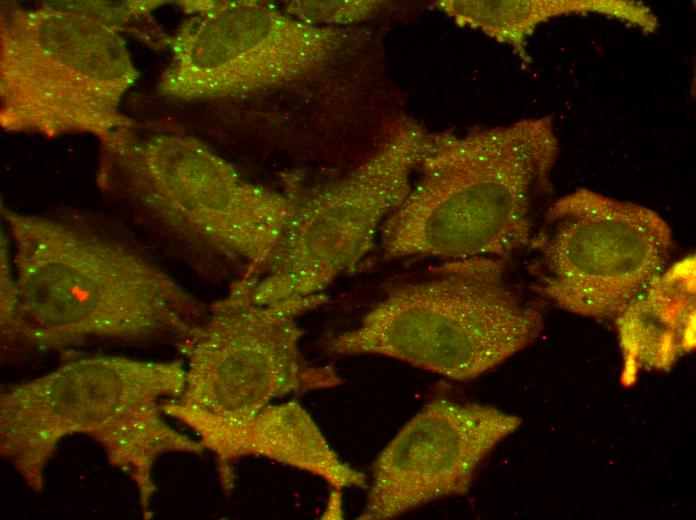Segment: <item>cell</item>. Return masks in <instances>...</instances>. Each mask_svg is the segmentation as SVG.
<instances>
[{
    "instance_id": "8",
    "label": "cell",
    "mask_w": 696,
    "mask_h": 520,
    "mask_svg": "<svg viewBox=\"0 0 696 520\" xmlns=\"http://www.w3.org/2000/svg\"><path fill=\"white\" fill-rule=\"evenodd\" d=\"M327 301L319 293L257 304L236 280L177 345L187 359L186 378L172 400L214 417L243 418L287 395L339 386L332 366L312 364L300 350L299 318Z\"/></svg>"
},
{
    "instance_id": "1",
    "label": "cell",
    "mask_w": 696,
    "mask_h": 520,
    "mask_svg": "<svg viewBox=\"0 0 696 520\" xmlns=\"http://www.w3.org/2000/svg\"><path fill=\"white\" fill-rule=\"evenodd\" d=\"M17 306L5 337L40 350L88 340H187L208 308L122 233L3 204Z\"/></svg>"
},
{
    "instance_id": "13",
    "label": "cell",
    "mask_w": 696,
    "mask_h": 520,
    "mask_svg": "<svg viewBox=\"0 0 696 520\" xmlns=\"http://www.w3.org/2000/svg\"><path fill=\"white\" fill-rule=\"evenodd\" d=\"M620 380L631 387L642 371H668L695 348V257L669 265L615 318Z\"/></svg>"
},
{
    "instance_id": "15",
    "label": "cell",
    "mask_w": 696,
    "mask_h": 520,
    "mask_svg": "<svg viewBox=\"0 0 696 520\" xmlns=\"http://www.w3.org/2000/svg\"><path fill=\"white\" fill-rule=\"evenodd\" d=\"M7 235H1L0 257V323L2 337L8 334L16 313L17 284Z\"/></svg>"
},
{
    "instance_id": "10",
    "label": "cell",
    "mask_w": 696,
    "mask_h": 520,
    "mask_svg": "<svg viewBox=\"0 0 696 520\" xmlns=\"http://www.w3.org/2000/svg\"><path fill=\"white\" fill-rule=\"evenodd\" d=\"M192 16L169 38L158 92L179 100L248 95L300 80L354 39L346 29L304 23L256 1H181Z\"/></svg>"
},
{
    "instance_id": "5",
    "label": "cell",
    "mask_w": 696,
    "mask_h": 520,
    "mask_svg": "<svg viewBox=\"0 0 696 520\" xmlns=\"http://www.w3.org/2000/svg\"><path fill=\"white\" fill-rule=\"evenodd\" d=\"M97 182L194 251L238 260L244 279L267 262L296 205L183 134L128 132L101 143Z\"/></svg>"
},
{
    "instance_id": "6",
    "label": "cell",
    "mask_w": 696,
    "mask_h": 520,
    "mask_svg": "<svg viewBox=\"0 0 696 520\" xmlns=\"http://www.w3.org/2000/svg\"><path fill=\"white\" fill-rule=\"evenodd\" d=\"M140 72L119 28L71 2L1 5L0 125L101 143L132 131L120 108Z\"/></svg>"
},
{
    "instance_id": "7",
    "label": "cell",
    "mask_w": 696,
    "mask_h": 520,
    "mask_svg": "<svg viewBox=\"0 0 696 520\" xmlns=\"http://www.w3.org/2000/svg\"><path fill=\"white\" fill-rule=\"evenodd\" d=\"M432 132L410 118L393 125L382 146L341 179L296 201L275 250L250 278H239L257 304L323 293L372 250L387 217L412 186Z\"/></svg>"
},
{
    "instance_id": "11",
    "label": "cell",
    "mask_w": 696,
    "mask_h": 520,
    "mask_svg": "<svg viewBox=\"0 0 696 520\" xmlns=\"http://www.w3.org/2000/svg\"><path fill=\"white\" fill-rule=\"evenodd\" d=\"M522 419L488 404L436 398L381 450L360 520H390L468 493L483 460Z\"/></svg>"
},
{
    "instance_id": "9",
    "label": "cell",
    "mask_w": 696,
    "mask_h": 520,
    "mask_svg": "<svg viewBox=\"0 0 696 520\" xmlns=\"http://www.w3.org/2000/svg\"><path fill=\"white\" fill-rule=\"evenodd\" d=\"M529 245L544 298L578 316L615 320L666 269L674 238L653 209L578 188L548 208Z\"/></svg>"
},
{
    "instance_id": "14",
    "label": "cell",
    "mask_w": 696,
    "mask_h": 520,
    "mask_svg": "<svg viewBox=\"0 0 696 520\" xmlns=\"http://www.w3.org/2000/svg\"><path fill=\"white\" fill-rule=\"evenodd\" d=\"M389 6L387 1H292L286 13L311 25L333 26L350 24L371 18Z\"/></svg>"
},
{
    "instance_id": "12",
    "label": "cell",
    "mask_w": 696,
    "mask_h": 520,
    "mask_svg": "<svg viewBox=\"0 0 696 520\" xmlns=\"http://www.w3.org/2000/svg\"><path fill=\"white\" fill-rule=\"evenodd\" d=\"M162 410L189 427L214 455L225 493L234 486L233 463L248 456L305 471L336 491L367 487L366 476L338 456L312 416L295 400L271 403L243 418L214 417L172 399L162 403Z\"/></svg>"
},
{
    "instance_id": "4",
    "label": "cell",
    "mask_w": 696,
    "mask_h": 520,
    "mask_svg": "<svg viewBox=\"0 0 696 520\" xmlns=\"http://www.w3.org/2000/svg\"><path fill=\"white\" fill-rule=\"evenodd\" d=\"M503 258L448 259L391 289L353 328L331 337L337 356L376 355L453 381L473 380L534 344L540 309L510 282Z\"/></svg>"
},
{
    "instance_id": "2",
    "label": "cell",
    "mask_w": 696,
    "mask_h": 520,
    "mask_svg": "<svg viewBox=\"0 0 696 520\" xmlns=\"http://www.w3.org/2000/svg\"><path fill=\"white\" fill-rule=\"evenodd\" d=\"M185 378L181 360L94 355L68 361L2 391L1 456L39 493L58 444L69 436H87L133 482L148 519L157 491L156 460L166 453L205 451L198 439L163 417L162 403L181 396Z\"/></svg>"
},
{
    "instance_id": "3",
    "label": "cell",
    "mask_w": 696,
    "mask_h": 520,
    "mask_svg": "<svg viewBox=\"0 0 696 520\" xmlns=\"http://www.w3.org/2000/svg\"><path fill=\"white\" fill-rule=\"evenodd\" d=\"M558 154L550 116L433 133L418 180L381 227L384 257L504 259L529 245Z\"/></svg>"
}]
</instances>
